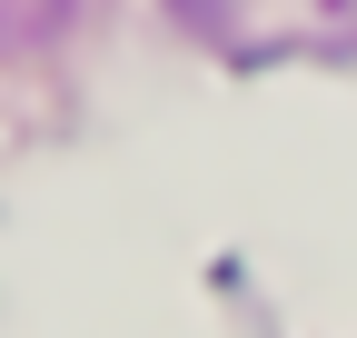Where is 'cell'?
I'll use <instances>...</instances> for the list:
<instances>
[{"instance_id": "cell-1", "label": "cell", "mask_w": 357, "mask_h": 338, "mask_svg": "<svg viewBox=\"0 0 357 338\" xmlns=\"http://www.w3.org/2000/svg\"><path fill=\"white\" fill-rule=\"evenodd\" d=\"M50 10H60V0H0V40H10V30H40Z\"/></svg>"}]
</instances>
